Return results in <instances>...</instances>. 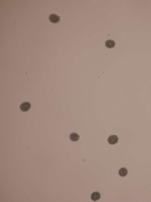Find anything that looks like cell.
Listing matches in <instances>:
<instances>
[{
	"instance_id": "cell-1",
	"label": "cell",
	"mask_w": 151,
	"mask_h": 202,
	"mask_svg": "<svg viewBox=\"0 0 151 202\" xmlns=\"http://www.w3.org/2000/svg\"><path fill=\"white\" fill-rule=\"evenodd\" d=\"M31 106V104L29 102H24L21 105L20 108L23 111H27L30 109Z\"/></svg>"
},
{
	"instance_id": "cell-2",
	"label": "cell",
	"mask_w": 151,
	"mask_h": 202,
	"mask_svg": "<svg viewBox=\"0 0 151 202\" xmlns=\"http://www.w3.org/2000/svg\"><path fill=\"white\" fill-rule=\"evenodd\" d=\"M118 138L116 135H112L109 137L108 142L109 144L111 145L116 144L118 142Z\"/></svg>"
},
{
	"instance_id": "cell-3",
	"label": "cell",
	"mask_w": 151,
	"mask_h": 202,
	"mask_svg": "<svg viewBox=\"0 0 151 202\" xmlns=\"http://www.w3.org/2000/svg\"><path fill=\"white\" fill-rule=\"evenodd\" d=\"M49 19L52 23H56L60 21V17L56 15L53 14L49 16Z\"/></svg>"
},
{
	"instance_id": "cell-4",
	"label": "cell",
	"mask_w": 151,
	"mask_h": 202,
	"mask_svg": "<svg viewBox=\"0 0 151 202\" xmlns=\"http://www.w3.org/2000/svg\"><path fill=\"white\" fill-rule=\"evenodd\" d=\"M91 199L93 201L96 202L100 199L101 198L100 194L99 192H94L91 195Z\"/></svg>"
},
{
	"instance_id": "cell-5",
	"label": "cell",
	"mask_w": 151,
	"mask_h": 202,
	"mask_svg": "<svg viewBox=\"0 0 151 202\" xmlns=\"http://www.w3.org/2000/svg\"><path fill=\"white\" fill-rule=\"evenodd\" d=\"M128 171L127 169L125 167H122L118 171V174L121 177H124L127 175Z\"/></svg>"
},
{
	"instance_id": "cell-6",
	"label": "cell",
	"mask_w": 151,
	"mask_h": 202,
	"mask_svg": "<svg viewBox=\"0 0 151 202\" xmlns=\"http://www.w3.org/2000/svg\"><path fill=\"white\" fill-rule=\"evenodd\" d=\"M106 47L109 48H111L115 47V41L111 39L107 40L105 42Z\"/></svg>"
},
{
	"instance_id": "cell-7",
	"label": "cell",
	"mask_w": 151,
	"mask_h": 202,
	"mask_svg": "<svg viewBox=\"0 0 151 202\" xmlns=\"http://www.w3.org/2000/svg\"><path fill=\"white\" fill-rule=\"evenodd\" d=\"M69 138L72 141L76 142L78 141L79 139L80 136L77 133H73L70 135Z\"/></svg>"
}]
</instances>
